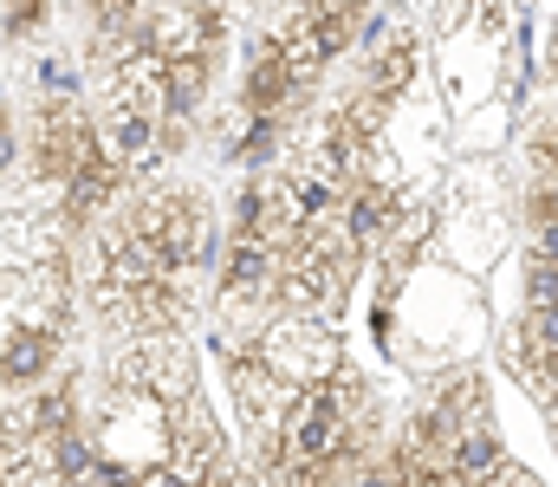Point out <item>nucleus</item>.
<instances>
[{"label":"nucleus","instance_id":"nucleus-5","mask_svg":"<svg viewBox=\"0 0 558 487\" xmlns=\"http://www.w3.org/2000/svg\"><path fill=\"white\" fill-rule=\"evenodd\" d=\"M553 72H558V46H553Z\"/></svg>","mask_w":558,"mask_h":487},{"label":"nucleus","instance_id":"nucleus-2","mask_svg":"<svg viewBox=\"0 0 558 487\" xmlns=\"http://www.w3.org/2000/svg\"><path fill=\"white\" fill-rule=\"evenodd\" d=\"M156 7H162V0H85V52L124 39V33H137Z\"/></svg>","mask_w":558,"mask_h":487},{"label":"nucleus","instance_id":"nucleus-1","mask_svg":"<svg viewBox=\"0 0 558 487\" xmlns=\"http://www.w3.org/2000/svg\"><path fill=\"white\" fill-rule=\"evenodd\" d=\"M59 331L65 325H52V319H20V313L7 319V397L39 390V377L59 357Z\"/></svg>","mask_w":558,"mask_h":487},{"label":"nucleus","instance_id":"nucleus-4","mask_svg":"<svg viewBox=\"0 0 558 487\" xmlns=\"http://www.w3.org/2000/svg\"><path fill=\"white\" fill-rule=\"evenodd\" d=\"M481 487H539V475H533V468H520V462H500Z\"/></svg>","mask_w":558,"mask_h":487},{"label":"nucleus","instance_id":"nucleus-3","mask_svg":"<svg viewBox=\"0 0 558 487\" xmlns=\"http://www.w3.org/2000/svg\"><path fill=\"white\" fill-rule=\"evenodd\" d=\"M39 20H46V0H7V39L39 33Z\"/></svg>","mask_w":558,"mask_h":487}]
</instances>
